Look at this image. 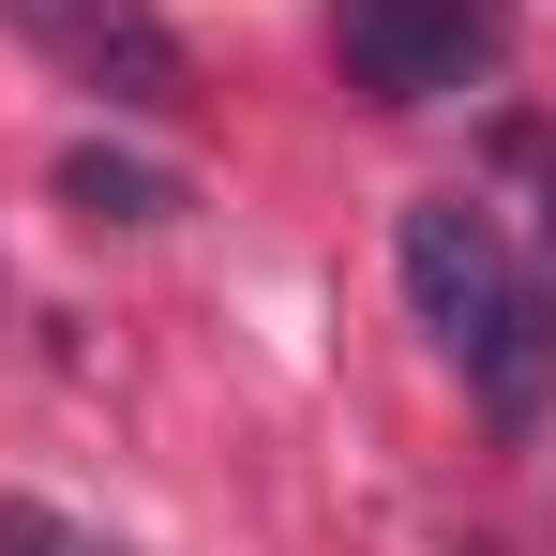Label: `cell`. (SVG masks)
Returning <instances> with one entry per match:
<instances>
[{
	"label": "cell",
	"instance_id": "1",
	"mask_svg": "<svg viewBox=\"0 0 556 556\" xmlns=\"http://www.w3.org/2000/svg\"><path fill=\"white\" fill-rule=\"evenodd\" d=\"M391 271L421 301L437 362H452L496 421H542L556 406V286L527 271V241H511L481 195H421V211L391 226Z\"/></svg>",
	"mask_w": 556,
	"mask_h": 556
},
{
	"label": "cell",
	"instance_id": "2",
	"mask_svg": "<svg viewBox=\"0 0 556 556\" xmlns=\"http://www.w3.org/2000/svg\"><path fill=\"white\" fill-rule=\"evenodd\" d=\"M15 15V46L61 76V91H91L105 121H181L195 105V61L181 30L151 15V0H0Z\"/></svg>",
	"mask_w": 556,
	"mask_h": 556
},
{
	"label": "cell",
	"instance_id": "3",
	"mask_svg": "<svg viewBox=\"0 0 556 556\" xmlns=\"http://www.w3.org/2000/svg\"><path fill=\"white\" fill-rule=\"evenodd\" d=\"M496 0H331V61L362 105H452L466 76H496Z\"/></svg>",
	"mask_w": 556,
	"mask_h": 556
},
{
	"label": "cell",
	"instance_id": "4",
	"mask_svg": "<svg viewBox=\"0 0 556 556\" xmlns=\"http://www.w3.org/2000/svg\"><path fill=\"white\" fill-rule=\"evenodd\" d=\"M61 211H91V226H166L181 181L136 166V151H105V136H76V151H61Z\"/></svg>",
	"mask_w": 556,
	"mask_h": 556
},
{
	"label": "cell",
	"instance_id": "5",
	"mask_svg": "<svg viewBox=\"0 0 556 556\" xmlns=\"http://www.w3.org/2000/svg\"><path fill=\"white\" fill-rule=\"evenodd\" d=\"M0 556H105V542L61 527V511H30V496H0Z\"/></svg>",
	"mask_w": 556,
	"mask_h": 556
}]
</instances>
